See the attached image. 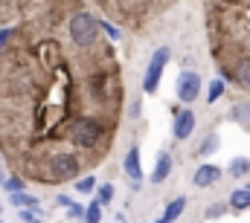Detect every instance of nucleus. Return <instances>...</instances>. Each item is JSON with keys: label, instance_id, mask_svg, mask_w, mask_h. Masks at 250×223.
<instances>
[{"label": "nucleus", "instance_id": "nucleus-1", "mask_svg": "<svg viewBox=\"0 0 250 223\" xmlns=\"http://www.w3.org/2000/svg\"><path fill=\"white\" fill-rule=\"evenodd\" d=\"M96 32H99V23H96L93 15L76 12V15L70 18V38H73L76 47H90V44L96 41Z\"/></svg>", "mask_w": 250, "mask_h": 223}, {"label": "nucleus", "instance_id": "nucleus-2", "mask_svg": "<svg viewBox=\"0 0 250 223\" xmlns=\"http://www.w3.org/2000/svg\"><path fill=\"white\" fill-rule=\"evenodd\" d=\"M70 139H73L79 148H96L99 139H102V128H99L96 119L79 116V119H73V125H70Z\"/></svg>", "mask_w": 250, "mask_h": 223}, {"label": "nucleus", "instance_id": "nucleus-3", "mask_svg": "<svg viewBox=\"0 0 250 223\" xmlns=\"http://www.w3.org/2000/svg\"><path fill=\"white\" fill-rule=\"evenodd\" d=\"M169 58H172V53H169L166 47H160V50L151 56L148 67H146V75H143V90H146V93H157L160 75H163V67L169 64Z\"/></svg>", "mask_w": 250, "mask_h": 223}, {"label": "nucleus", "instance_id": "nucleus-4", "mask_svg": "<svg viewBox=\"0 0 250 223\" xmlns=\"http://www.w3.org/2000/svg\"><path fill=\"white\" fill-rule=\"evenodd\" d=\"M50 174H53L56 180H73V177L79 174V160H76L73 154H56V157L50 160Z\"/></svg>", "mask_w": 250, "mask_h": 223}, {"label": "nucleus", "instance_id": "nucleus-5", "mask_svg": "<svg viewBox=\"0 0 250 223\" xmlns=\"http://www.w3.org/2000/svg\"><path fill=\"white\" fill-rule=\"evenodd\" d=\"M198 93H201V75L198 73H181V78H178V99L184 105H192L198 99Z\"/></svg>", "mask_w": 250, "mask_h": 223}, {"label": "nucleus", "instance_id": "nucleus-6", "mask_svg": "<svg viewBox=\"0 0 250 223\" xmlns=\"http://www.w3.org/2000/svg\"><path fill=\"white\" fill-rule=\"evenodd\" d=\"M195 130V111H178L175 122H172V133L175 139H189Z\"/></svg>", "mask_w": 250, "mask_h": 223}, {"label": "nucleus", "instance_id": "nucleus-7", "mask_svg": "<svg viewBox=\"0 0 250 223\" xmlns=\"http://www.w3.org/2000/svg\"><path fill=\"white\" fill-rule=\"evenodd\" d=\"M218 180H221V168L209 166V163L198 166V168H195V174H192V183H195L198 188H209V186H215Z\"/></svg>", "mask_w": 250, "mask_h": 223}, {"label": "nucleus", "instance_id": "nucleus-8", "mask_svg": "<svg viewBox=\"0 0 250 223\" xmlns=\"http://www.w3.org/2000/svg\"><path fill=\"white\" fill-rule=\"evenodd\" d=\"M123 171H125V177L134 183V188H137L140 180H143V166H140V151L137 148H128V154L123 160Z\"/></svg>", "mask_w": 250, "mask_h": 223}, {"label": "nucleus", "instance_id": "nucleus-9", "mask_svg": "<svg viewBox=\"0 0 250 223\" xmlns=\"http://www.w3.org/2000/svg\"><path fill=\"white\" fill-rule=\"evenodd\" d=\"M169 174H172V157H169V151H160L157 163H154V171H151V183H163Z\"/></svg>", "mask_w": 250, "mask_h": 223}, {"label": "nucleus", "instance_id": "nucleus-10", "mask_svg": "<svg viewBox=\"0 0 250 223\" xmlns=\"http://www.w3.org/2000/svg\"><path fill=\"white\" fill-rule=\"evenodd\" d=\"M227 209H233V212L250 209V191L248 188H236V191L230 194V200H227Z\"/></svg>", "mask_w": 250, "mask_h": 223}, {"label": "nucleus", "instance_id": "nucleus-11", "mask_svg": "<svg viewBox=\"0 0 250 223\" xmlns=\"http://www.w3.org/2000/svg\"><path fill=\"white\" fill-rule=\"evenodd\" d=\"M184 206H187V197H175V200L166 206V212H163V218H160V221H163V223H175L181 215H184Z\"/></svg>", "mask_w": 250, "mask_h": 223}, {"label": "nucleus", "instance_id": "nucleus-12", "mask_svg": "<svg viewBox=\"0 0 250 223\" xmlns=\"http://www.w3.org/2000/svg\"><path fill=\"white\" fill-rule=\"evenodd\" d=\"M9 203L18 206L21 212H26V209H38V197H32V194H26V191H21V194H9Z\"/></svg>", "mask_w": 250, "mask_h": 223}, {"label": "nucleus", "instance_id": "nucleus-13", "mask_svg": "<svg viewBox=\"0 0 250 223\" xmlns=\"http://www.w3.org/2000/svg\"><path fill=\"white\" fill-rule=\"evenodd\" d=\"M230 75H233V78H236L239 84L250 87V58H245V61H242V64H239V67H236V70H233Z\"/></svg>", "mask_w": 250, "mask_h": 223}, {"label": "nucleus", "instance_id": "nucleus-14", "mask_svg": "<svg viewBox=\"0 0 250 223\" xmlns=\"http://www.w3.org/2000/svg\"><path fill=\"white\" fill-rule=\"evenodd\" d=\"M82 221H84V223H99V221H102V206H99L96 200H93V203H87V206H84V218H82Z\"/></svg>", "mask_w": 250, "mask_h": 223}, {"label": "nucleus", "instance_id": "nucleus-15", "mask_svg": "<svg viewBox=\"0 0 250 223\" xmlns=\"http://www.w3.org/2000/svg\"><path fill=\"white\" fill-rule=\"evenodd\" d=\"M0 186H3L6 194H21V191H23V180H21V177H6Z\"/></svg>", "mask_w": 250, "mask_h": 223}, {"label": "nucleus", "instance_id": "nucleus-16", "mask_svg": "<svg viewBox=\"0 0 250 223\" xmlns=\"http://www.w3.org/2000/svg\"><path fill=\"white\" fill-rule=\"evenodd\" d=\"M248 171H250V160L248 157H239V160L230 163V174H233V177H245Z\"/></svg>", "mask_w": 250, "mask_h": 223}, {"label": "nucleus", "instance_id": "nucleus-17", "mask_svg": "<svg viewBox=\"0 0 250 223\" xmlns=\"http://www.w3.org/2000/svg\"><path fill=\"white\" fill-rule=\"evenodd\" d=\"M227 212H230V209H227V203H212V206L207 209V215H204V218H207V221H215V218H224Z\"/></svg>", "mask_w": 250, "mask_h": 223}, {"label": "nucleus", "instance_id": "nucleus-18", "mask_svg": "<svg viewBox=\"0 0 250 223\" xmlns=\"http://www.w3.org/2000/svg\"><path fill=\"white\" fill-rule=\"evenodd\" d=\"M221 96H224V81H218V78H215V81L209 84V93H207V102H218Z\"/></svg>", "mask_w": 250, "mask_h": 223}, {"label": "nucleus", "instance_id": "nucleus-19", "mask_svg": "<svg viewBox=\"0 0 250 223\" xmlns=\"http://www.w3.org/2000/svg\"><path fill=\"white\" fill-rule=\"evenodd\" d=\"M76 191H79V194H90V191H96V180H93V177H82V180L76 183Z\"/></svg>", "mask_w": 250, "mask_h": 223}, {"label": "nucleus", "instance_id": "nucleus-20", "mask_svg": "<svg viewBox=\"0 0 250 223\" xmlns=\"http://www.w3.org/2000/svg\"><path fill=\"white\" fill-rule=\"evenodd\" d=\"M233 116H236L239 122H245V128H250V108L248 105H236V108H233Z\"/></svg>", "mask_w": 250, "mask_h": 223}, {"label": "nucleus", "instance_id": "nucleus-21", "mask_svg": "<svg viewBox=\"0 0 250 223\" xmlns=\"http://www.w3.org/2000/svg\"><path fill=\"white\" fill-rule=\"evenodd\" d=\"M111 197H114V188H111V186L105 183V186H102V188L96 191V203H99V206H102V203H111Z\"/></svg>", "mask_w": 250, "mask_h": 223}, {"label": "nucleus", "instance_id": "nucleus-22", "mask_svg": "<svg viewBox=\"0 0 250 223\" xmlns=\"http://www.w3.org/2000/svg\"><path fill=\"white\" fill-rule=\"evenodd\" d=\"M67 218H70V221H82V218H84V206L70 203V206H67Z\"/></svg>", "mask_w": 250, "mask_h": 223}, {"label": "nucleus", "instance_id": "nucleus-23", "mask_svg": "<svg viewBox=\"0 0 250 223\" xmlns=\"http://www.w3.org/2000/svg\"><path fill=\"white\" fill-rule=\"evenodd\" d=\"M215 148H218V136H215V133H209V136H207V142H204V148H201V154L207 157V154H212Z\"/></svg>", "mask_w": 250, "mask_h": 223}, {"label": "nucleus", "instance_id": "nucleus-24", "mask_svg": "<svg viewBox=\"0 0 250 223\" xmlns=\"http://www.w3.org/2000/svg\"><path fill=\"white\" fill-rule=\"evenodd\" d=\"M96 23H99V26H102V29H105V32H108L111 38H117V35H120V32H117V29H114L111 23H105V20H96Z\"/></svg>", "mask_w": 250, "mask_h": 223}, {"label": "nucleus", "instance_id": "nucleus-25", "mask_svg": "<svg viewBox=\"0 0 250 223\" xmlns=\"http://www.w3.org/2000/svg\"><path fill=\"white\" fill-rule=\"evenodd\" d=\"M70 203H73V200H70V197H67V194H59V197H56V206H64V209H67V206H70Z\"/></svg>", "mask_w": 250, "mask_h": 223}, {"label": "nucleus", "instance_id": "nucleus-26", "mask_svg": "<svg viewBox=\"0 0 250 223\" xmlns=\"http://www.w3.org/2000/svg\"><path fill=\"white\" fill-rule=\"evenodd\" d=\"M9 35H12V29H0V50H3V44L9 41Z\"/></svg>", "mask_w": 250, "mask_h": 223}, {"label": "nucleus", "instance_id": "nucleus-27", "mask_svg": "<svg viewBox=\"0 0 250 223\" xmlns=\"http://www.w3.org/2000/svg\"><path fill=\"white\" fill-rule=\"evenodd\" d=\"M128 116H131V119H137V116H140V105H137V102L131 105V113H128Z\"/></svg>", "mask_w": 250, "mask_h": 223}, {"label": "nucleus", "instance_id": "nucleus-28", "mask_svg": "<svg viewBox=\"0 0 250 223\" xmlns=\"http://www.w3.org/2000/svg\"><path fill=\"white\" fill-rule=\"evenodd\" d=\"M245 188H248V191H250V183H245Z\"/></svg>", "mask_w": 250, "mask_h": 223}, {"label": "nucleus", "instance_id": "nucleus-29", "mask_svg": "<svg viewBox=\"0 0 250 223\" xmlns=\"http://www.w3.org/2000/svg\"><path fill=\"white\" fill-rule=\"evenodd\" d=\"M157 223H163V221H157Z\"/></svg>", "mask_w": 250, "mask_h": 223}, {"label": "nucleus", "instance_id": "nucleus-30", "mask_svg": "<svg viewBox=\"0 0 250 223\" xmlns=\"http://www.w3.org/2000/svg\"><path fill=\"white\" fill-rule=\"evenodd\" d=\"M0 223H3V221H0Z\"/></svg>", "mask_w": 250, "mask_h": 223}]
</instances>
